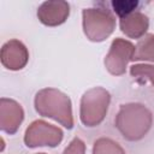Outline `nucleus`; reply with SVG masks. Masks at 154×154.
<instances>
[{
    "label": "nucleus",
    "instance_id": "nucleus-1",
    "mask_svg": "<svg viewBox=\"0 0 154 154\" xmlns=\"http://www.w3.org/2000/svg\"><path fill=\"white\" fill-rule=\"evenodd\" d=\"M100 5H105V7H108L109 10H112L117 16L119 17H128L129 14L134 13L135 11H138L143 2L138 1V0H112L109 2H99Z\"/></svg>",
    "mask_w": 154,
    "mask_h": 154
}]
</instances>
